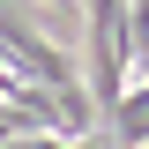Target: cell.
I'll use <instances>...</instances> for the list:
<instances>
[{"label": "cell", "mask_w": 149, "mask_h": 149, "mask_svg": "<svg viewBox=\"0 0 149 149\" xmlns=\"http://www.w3.org/2000/svg\"><path fill=\"white\" fill-rule=\"evenodd\" d=\"M0 67L22 74V82H37V90H74V82H82V74H74V60L60 52L30 15H22L15 0H0Z\"/></svg>", "instance_id": "cell-1"}, {"label": "cell", "mask_w": 149, "mask_h": 149, "mask_svg": "<svg viewBox=\"0 0 149 149\" xmlns=\"http://www.w3.org/2000/svg\"><path fill=\"white\" fill-rule=\"evenodd\" d=\"M104 142H119V149H142V142H149V82H127V90L112 97Z\"/></svg>", "instance_id": "cell-2"}, {"label": "cell", "mask_w": 149, "mask_h": 149, "mask_svg": "<svg viewBox=\"0 0 149 149\" xmlns=\"http://www.w3.org/2000/svg\"><path fill=\"white\" fill-rule=\"evenodd\" d=\"M52 8H74V0H52Z\"/></svg>", "instance_id": "cell-3"}]
</instances>
